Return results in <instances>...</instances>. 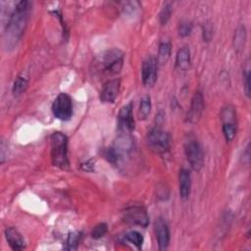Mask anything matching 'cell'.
Returning <instances> with one entry per match:
<instances>
[{"instance_id":"cell-1","label":"cell","mask_w":251,"mask_h":251,"mask_svg":"<svg viewBox=\"0 0 251 251\" xmlns=\"http://www.w3.org/2000/svg\"><path fill=\"white\" fill-rule=\"evenodd\" d=\"M30 7V2L20 1L11 12L4 32V42L7 48H13L22 38L29 18Z\"/></svg>"},{"instance_id":"cell-2","label":"cell","mask_w":251,"mask_h":251,"mask_svg":"<svg viewBox=\"0 0 251 251\" xmlns=\"http://www.w3.org/2000/svg\"><path fill=\"white\" fill-rule=\"evenodd\" d=\"M52 164L60 169H68V137L62 132H54L50 136Z\"/></svg>"},{"instance_id":"cell-3","label":"cell","mask_w":251,"mask_h":251,"mask_svg":"<svg viewBox=\"0 0 251 251\" xmlns=\"http://www.w3.org/2000/svg\"><path fill=\"white\" fill-rule=\"evenodd\" d=\"M146 143L153 152L164 154L170 149V136L165 130L159 127H154L148 131L146 135Z\"/></svg>"},{"instance_id":"cell-4","label":"cell","mask_w":251,"mask_h":251,"mask_svg":"<svg viewBox=\"0 0 251 251\" xmlns=\"http://www.w3.org/2000/svg\"><path fill=\"white\" fill-rule=\"evenodd\" d=\"M184 153L190 167L194 171H200L204 163V155L201 145L196 139H188L184 144Z\"/></svg>"},{"instance_id":"cell-5","label":"cell","mask_w":251,"mask_h":251,"mask_svg":"<svg viewBox=\"0 0 251 251\" xmlns=\"http://www.w3.org/2000/svg\"><path fill=\"white\" fill-rule=\"evenodd\" d=\"M53 115L61 120L68 121L73 116V102L67 93H60L52 104Z\"/></svg>"},{"instance_id":"cell-6","label":"cell","mask_w":251,"mask_h":251,"mask_svg":"<svg viewBox=\"0 0 251 251\" xmlns=\"http://www.w3.org/2000/svg\"><path fill=\"white\" fill-rule=\"evenodd\" d=\"M123 220L126 224L146 227L149 224L148 214L142 206H131L123 212Z\"/></svg>"},{"instance_id":"cell-7","label":"cell","mask_w":251,"mask_h":251,"mask_svg":"<svg viewBox=\"0 0 251 251\" xmlns=\"http://www.w3.org/2000/svg\"><path fill=\"white\" fill-rule=\"evenodd\" d=\"M103 67L110 74H118L124 64V53L117 48L108 50L103 56Z\"/></svg>"},{"instance_id":"cell-8","label":"cell","mask_w":251,"mask_h":251,"mask_svg":"<svg viewBox=\"0 0 251 251\" xmlns=\"http://www.w3.org/2000/svg\"><path fill=\"white\" fill-rule=\"evenodd\" d=\"M135 126L133 114H132V104L127 103L123 106L118 115V128L121 133L127 134L130 133Z\"/></svg>"},{"instance_id":"cell-9","label":"cell","mask_w":251,"mask_h":251,"mask_svg":"<svg viewBox=\"0 0 251 251\" xmlns=\"http://www.w3.org/2000/svg\"><path fill=\"white\" fill-rule=\"evenodd\" d=\"M157 59L150 57L146 59L141 68V78L145 86H153L157 80Z\"/></svg>"},{"instance_id":"cell-10","label":"cell","mask_w":251,"mask_h":251,"mask_svg":"<svg viewBox=\"0 0 251 251\" xmlns=\"http://www.w3.org/2000/svg\"><path fill=\"white\" fill-rule=\"evenodd\" d=\"M155 231L160 250H166L170 243V229L168 223L162 217L158 218L155 222Z\"/></svg>"},{"instance_id":"cell-11","label":"cell","mask_w":251,"mask_h":251,"mask_svg":"<svg viewBox=\"0 0 251 251\" xmlns=\"http://www.w3.org/2000/svg\"><path fill=\"white\" fill-rule=\"evenodd\" d=\"M204 111V97L200 91H196L191 99L190 109L187 114V121L189 123H197Z\"/></svg>"},{"instance_id":"cell-12","label":"cell","mask_w":251,"mask_h":251,"mask_svg":"<svg viewBox=\"0 0 251 251\" xmlns=\"http://www.w3.org/2000/svg\"><path fill=\"white\" fill-rule=\"evenodd\" d=\"M121 80L119 78L107 81L100 92V100L104 103H113L119 95Z\"/></svg>"},{"instance_id":"cell-13","label":"cell","mask_w":251,"mask_h":251,"mask_svg":"<svg viewBox=\"0 0 251 251\" xmlns=\"http://www.w3.org/2000/svg\"><path fill=\"white\" fill-rule=\"evenodd\" d=\"M5 237L7 242L9 243L10 247L13 250H23L25 247V239L23 238L22 234L19 232L18 229L15 227H7L5 229Z\"/></svg>"},{"instance_id":"cell-14","label":"cell","mask_w":251,"mask_h":251,"mask_svg":"<svg viewBox=\"0 0 251 251\" xmlns=\"http://www.w3.org/2000/svg\"><path fill=\"white\" fill-rule=\"evenodd\" d=\"M179 180V195L182 199H187L191 190V176L188 170L182 169L178 176Z\"/></svg>"},{"instance_id":"cell-15","label":"cell","mask_w":251,"mask_h":251,"mask_svg":"<svg viewBox=\"0 0 251 251\" xmlns=\"http://www.w3.org/2000/svg\"><path fill=\"white\" fill-rule=\"evenodd\" d=\"M190 65V51L187 47L180 48L176 57V66L181 71H186Z\"/></svg>"},{"instance_id":"cell-16","label":"cell","mask_w":251,"mask_h":251,"mask_svg":"<svg viewBox=\"0 0 251 251\" xmlns=\"http://www.w3.org/2000/svg\"><path fill=\"white\" fill-rule=\"evenodd\" d=\"M245 42H246V28L243 25H241L235 30V33H234V37H233L234 49L237 52H241L244 49Z\"/></svg>"},{"instance_id":"cell-17","label":"cell","mask_w":251,"mask_h":251,"mask_svg":"<svg viewBox=\"0 0 251 251\" xmlns=\"http://www.w3.org/2000/svg\"><path fill=\"white\" fill-rule=\"evenodd\" d=\"M223 125H236V113L233 107L226 106L221 112Z\"/></svg>"},{"instance_id":"cell-18","label":"cell","mask_w":251,"mask_h":251,"mask_svg":"<svg viewBox=\"0 0 251 251\" xmlns=\"http://www.w3.org/2000/svg\"><path fill=\"white\" fill-rule=\"evenodd\" d=\"M171 44L169 42H162L159 45V51H158V58L157 62L160 64H165L171 55Z\"/></svg>"},{"instance_id":"cell-19","label":"cell","mask_w":251,"mask_h":251,"mask_svg":"<svg viewBox=\"0 0 251 251\" xmlns=\"http://www.w3.org/2000/svg\"><path fill=\"white\" fill-rule=\"evenodd\" d=\"M27 84H28L27 78L25 76H24V75H19L16 78V80H15V82L13 84V89H12L13 94L15 96L21 95L23 92L25 91V89L27 87Z\"/></svg>"},{"instance_id":"cell-20","label":"cell","mask_w":251,"mask_h":251,"mask_svg":"<svg viewBox=\"0 0 251 251\" xmlns=\"http://www.w3.org/2000/svg\"><path fill=\"white\" fill-rule=\"evenodd\" d=\"M151 111V100L149 96H145L140 101V106L138 110L139 120H146Z\"/></svg>"},{"instance_id":"cell-21","label":"cell","mask_w":251,"mask_h":251,"mask_svg":"<svg viewBox=\"0 0 251 251\" xmlns=\"http://www.w3.org/2000/svg\"><path fill=\"white\" fill-rule=\"evenodd\" d=\"M80 239H81V232H78V231L71 232L68 235V238L66 240L65 249L66 250H75L80 242Z\"/></svg>"},{"instance_id":"cell-22","label":"cell","mask_w":251,"mask_h":251,"mask_svg":"<svg viewBox=\"0 0 251 251\" xmlns=\"http://www.w3.org/2000/svg\"><path fill=\"white\" fill-rule=\"evenodd\" d=\"M125 240L131 243L132 245L136 246L137 248H140L142 243H143V236L140 232L136 230H131L126 233L125 235Z\"/></svg>"},{"instance_id":"cell-23","label":"cell","mask_w":251,"mask_h":251,"mask_svg":"<svg viewBox=\"0 0 251 251\" xmlns=\"http://www.w3.org/2000/svg\"><path fill=\"white\" fill-rule=\"evenodd\" d=\"M107 229H108V226L105 224V223H100L98 225H96L92 231H91V236L94 238V239H98V238H101L103 237L106 232H107Z\"/></svg>"},{"instance_id":"cell-24","label":"cell","mask_w":251,"mask_h":251,"mask_svg":"<svg viewBox=\"0 0 251 251\" xmlns=\"http://www.w3.org/2000/svg\"><path fill=\"white\" fill-rule=\"evenodd\" d=\"M223 132L226 141H231L236 134V125H223Z\"/></svg>"},{"instance_id":"cell-25","label":"cell","mask_w":251,"mask_h":251,"mask_svg":"<svg viewBox=\"0 0 251 251\" xmlns=\"http://www.w3.org/2000/svg\"><path fill=\"white\" fill-rule=\"evenodd\" d=\"M172 11H173V9H172L171 4H166L164 6V8L162 9V11L160 12V15H159V20L162 25H166L168 23V21L171 18Z\"/></svg>"},{"instance_id":"cell-26","label":"cell","mask_w":251,"mask_h":251,"mask_svg":"<svg viewBox=\"0 0 251 251\" xmlns=\"http://www.w3.org/2000/svg\"><path fill=\"white\" fill-rule=\"evenodd\" d=\"M244 74H243V77H244V90H245V94L249 97L250 96V66L248 63V60L246 62V67L243 69Z\"/></svg>"},{"instance_id":"cell-27","label":"cell","mask_w":251,"mask_h":251,"mask_svg":"<svg viewBox=\"0 0 251 251\" xmlns=\"http://www.w3.org/2000/svg\"><path fill=\"white\" fill-rule=\"evenodd\" d=\"M192 31V24L190 22H182L178 25V34L182 37L188 36Z\"/></svg>"},{"instance_id":"cell-28","label":"cell","mask_w":251,"mask_h":251,"mask_svg":"<svg viewBox=\"0 0 251 251\" xmlns=\"http://www.w3.org/2000/svg\"><path fill=\"white\" fill-rule=\"evenodd\" d=\"M213 35V32H212V26L210 25H206L204 28H203V37L205 38V40H210L211 37Z\"/></svg>"}]
</instances>
